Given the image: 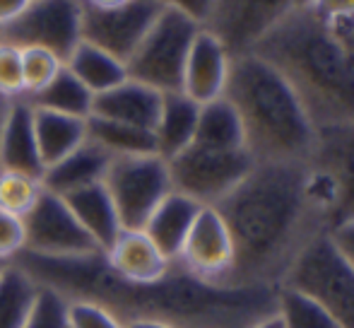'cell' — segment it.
<instances>
[{
	"mask_svg": "<svg viewBox=\"0 0 354 328\" xmlns=\"http://www.w3.org/2000/svg\"><path fill=\"white\" fill-rule=\"evenodd\" d=\"M84 8H97V10H109V8H121V5L131 3V0H80Z\"/></svg>",
	"mask_w": 354,
	"mask_h": 328,
	"instance_id": "60d3db41",
	"label": "cell"
},
{
	"mask_svg": "<svg viewBox=\"0 0 354 328\" xmlns=\"http://www.w3.org/2000/svg\"><path fill=\"white\" fill-rule=\"evenodd\" d=\"M224 97L236 109L243 143L256 164L311 160L318 131L289 84L253 53L232 56Z\"/></svg>",
	"mask_w": 354,
	"mask_h": 328,
	"instance_id": "277c9868",
	"label": "cell"
},
{
	"mask_svg": "<svg viewBox=\"0 0 354 328\" xmlns=\"http://www.w3.org/2000/svg\"><path fill=\"white\" fill-rule=\"evenodd\" d=\"M109 164H111V155L87 138L77 150H73L61 162L48 167L41 176V183L46 191L56 193V196H68V193L80 191L84 186L102 183Z\"/></svg>",
	"mask_w": 354,
	"mask_h": 328,
	"instance_id": "d6986e66",
	"label": "cell"
},
{
	"mask_svg": "<svg viewBox=\"0 0 354 328\" xmlns=\"http://www.w3.org/2000/svg\"><path fill=\"white\" fill-rule=\"evenodd\" d=\"M214 208L234 242L232 287H280L299 253L330 230L308 191L306 162L253 164Z\"/></svg>",
	"mask_w": 354,
	"mask_h": 328,
	"instance_id": "7a4b0ae2",
	"label": "cell"
},
{
	"mask_svg": "<svg viewBox=\"0 0 354 328\" xmlns=\"http://www.w3.org/2000/svg\"><path fill=\"white\" fill-rule=\"evenodd\" d=\"M162 92L128 78L121 84L94 97L92 116L147 128L154 133V123H157L159 109H162Z\"/></svg>",
	"mask_w": 354,
	"mask_h": 328,
	"instance_id": "ac0fdd59",
	"label": "cell"
},
{
	"mask_svg": "<svg viewBox=\"0 0 354 328\" xmlns=\"http://www.w3.org/2000/svg\"><path fill=\"white\" fill-rule=\"evenodd\" d=\"M68 324L71 328H126L116 314L92 302H68Z\"/></svg>",
	"mask_w": 354,
	"mask_h": 328,
	"instance_id": "836d02e7",
	"label": "cell"
},
{
	"mask_svg": "<svg viewBox=\"0 0 354 328\" xmlns=\"http://www.w3.org/2000/svg\"><path fill=\"white\" fill-rule=\"evenodd\" d=\"M12 102H15V99H5L3 94H0V128H3V123H5V116H8L10 107H12Z\"/></svg>",
	"mask_w": 354,
	"mask_h": 328,
	"instance_id": "ee69618b",
	"label": "cell"
},
{
	"mask_svg": "<svg viewBox=\"0 0 354 328\" xmlns=\"http://www.w3.org/2000/svg\"><path fill=\"white\" fill-rule=\"evenodd\" d=\"M297 3H299V5H304V3H306V0H297Z\"/></svg>",
	"mask_w": 354,
	"mask_h": 328,
	"instance_id": "bcb514c9",
	"label": "cell"
},
{
	"mask_svg": "<svg viewBox=\"0 0 354 328\" xmlns=\"http://www.w3.org/2000/svg\"><path fill=\"white\" fill-rule=\"evenodd\" d=\"M22 251H24L22 217L0 210V263H12Z\"/></svg>",
	"mask_w": 354,
	"mask_h": 328,
	"instance_id": "e575fe53",
	"label": "cell"
},
{
	"mask_svg": "<svg viewBox=\"0 0 354 328\" xmlns=\"http://www.w3.org/2000/svg\"><path fill=\"white\" fill-rule=\"evenodd\" d=\"M304 5L330 27L354 19V0H306Z\"/></svg>",
	"mask_w": 354,
	"mask_h": 328,
	"instance_id": "d590c367",
	"label": "cell"
},
{
	"mask_svg": "<svg viewBox=\"0 0 354 328\" xmlns=\"http://www.w3.org/2000/svg\"><path fill=\"white\" fill-rule=\"evenodd\" d=\"M24 251L44 258H75L99 253L77 217L61 196L44 188L34 208L22 217Z\"/></svg>",
	"mask_w": 354,
	"mask_h": 328,
	"instance_id": "30bf717a",
	"label": "cell"
},
{
	"mask_svg": "<svg viewBox=\"0 0 354 328\" xmlns=\"http://www.w3.org/2000/svg\"><path fill=\"white\" fill-rule=\"evenodd\" d=\"M39 295V282L17 263L0 273V328H24Z\"/></svg>",
	"mask_w": 354,
	"mask_h": 328,
	"instance_id": "484cf974",
	"label": "cell"
},
{
	"mask_svg": "<svg viewBox=\"0 0 354 328\" xmlns=\"http://www.w3.org/2000/svg\"><path fill=\"white\" fill-rule=\"evenodd\" d=\"M0 169L37 179L44 176V164L34 136V107L24 97L15 99L0 128Z\"/></svg>",
	"mask_w": 354,
	"mask_h": 328,
	"instance_id": "e0dca14e",
	"label": "cell"
},
{
	"mask_svg": "<svg viewBox=\"0 0 354 328\" xmlns=\"http://www.w3.org/2000/svg\"><path fill=\"white\" fill-rule=\"evenodd\" d=\"M282 285L316 300L340 328H354V268L333 246L328 232L299 253Z\"/></svg>",
	"mask_w": 354,
	"mask_h": 328,
	"instance_id": "5b68a950",
	"label": "cell"
},
{
	"mask_svg": "<svg viewBox=\"0 0 354 328\" xmlns=\"http://www.w3.org/2000/svg\"><path fill=\"white\" fill-rule=\"evenodd\" d=\"M193 143L217 147V150H246L241 118L227 97H219L201 107Z\"/></svg>",
	"mask_w": 354,
	"mask_h": 328,
	"instance_id": "d4e9b609",
	"label": "cell"
},
{
	"mask_svg": "<svg viewBox=\"0 0 354 328\" xmlns=\"http://www.w3.org/2000/svg\"><path fill=\"white\" fill-rule=\"evenodd\" d=\"M66 68L94 97L128 80L126 63L89 42H80L73 48V53L66 58Z\"/></svg>",
	"mask_w": 354,
	"mask_h": 328,
	"instance_id": "cb8c5ba5",
	"label": "cell"
},
{
	"mask_svg": "<svg viewBox=\"0 0 354 328\" xmlns=\"http://www.w3.org/2000/svg\"><path fill=\"white\" fill-rule=\"evenodd\" d=\"M24 328H71L68 324V300L46 285H39L37 302L32 307Z\"/></svg>",
	"mask_w": 354,
	"mask_h": 328,
	"instance_id": "1f68e13d",
	"label": "cell"
},
{
	"mask_svg": "<svg viewBox=\"0 0 354 328\" xmlns=\"http://www.w3.org/2000/svg\"><path fill=\"white\" fill-rule=\"evenodd\" d=\"M104 186L123 230H142L159 203L174 191L169 164L159 155L111 157Z\"/></svg>",
	"mask_w": 354,
	"mask_h": 328,
	"instance_id": "ba28073f",
	"label": "cell"
},
{
	"mask_svg": "<svg viewBox=\"0 0 354 328\" xmlns=\"http://www.w3.org/2000/svg\"><path fill=\"white\" fill-rule=\"evenodd\" d=\"M66 63L56 56V53L46 51V48L29 46L22 48V84H24V99L39 94L53 78L61 73Z\"/></svg>",
	"mask_w": 354,
	"mask_h": 328,
	"instance_id": "4dcf8cb0",
	"label": "cell"
},
{
	"mask_svg": "<svg viewBox=\"0 0 354 328\" xmlns=\"http://www.w3.org/2000/svg\"><path fill=\"white\" fill-rule=\"evenodd\" d=\"M297 5V0H217L203 29L212 32L232 56H241Z\"/></svg>",
	"mask_w": 354,
	"mask_h": 328,
	"instance_id": "4fadbf2b",
	"label": "cell"
},
{
	"mask_svg": "<svg viewBox=\"0 0 354 328\" xmlns=\"http://www.w3.org/2000/svg\"><path fill=\"white\" fill-rule=\"evenodd\" d=\"M176 263L203 282L229 285L234 271V242L217 208H201Z\"/></svg>",
	"mask_w": 354,
	"mask_h": 328,
	"instance_id": "7c38bea8",
	"label": "cell"
},
{
	"mask_svg": "<svg viewBox=\"0 0 354 328\" xmlns=\"http://www.w3.org/2000/svg\"><path fill=\"white\" fill-rule=\"evenodd\" d=\"M12 263L68 302H92L123 324L162 321L174 328H251L275 314L277 287L210 285L188 275L176 261L157 282L121 280L104 253L75 258H44L22 251Z\"/></svg>",
	"mask_w": 354,
	"mask_h": 328,
	"instance_id": "6da1fadb",
	"label": "cell"
},
{
	"mask_svg": "<svg viewBox=\"0 0 354 328\" xmlns=\"http://www.w3.org/2000/svg\"><path fill=\"white\" fill-rule=\"evenodd\" d=\"M61 198L68 203L73 215L77 217V222L89 235V239L97 244L99 251H109L113 242L118 239V235L123 232V227L104 181L84 186L80 191H73Z\"/></svg>",
	"mask_w": 354,
	"mask_h": 328,
	"instance_id": "ffe728a7",
	"label": "cell"
},
{
	"mask_svg": "<svg viewBox=\"0 0 354 328\" xmlns=\"http://www.w3.org/2000/svg\"><path fill=\"white\" fill-rule=\"evenodd\" d=\"M157 3L162 5V8L174 10V12L188 17L191 22H196L198 27H207L217 0H157Z\"/></svg>",
	"mask_w": 354,
	"mask_h": 328,
	"instance_id": "8d00e7d4",
	"label": "cell"
},
{
	"mask_svg": "<svg viewBox=\"0 0 354 328\" xmlns=\"http://www.w3.org/2000/svg\"><path fill=\"white\" fill-rule=\"evenodd\" d=\"M34 136H37L39 157L46 172L87 140V118H75L34 107Z\"/></svg>",
	"mask_w": 354,
	"mask_h": 328,
	"instance_id": "603a6c76",
	"label": "cell"
},
{
	"mask_svg": "<svg viewBox=\"0 0 354 328\" xmlns=\"http://www.w3.org/2000/svg\"><path fill=\"white\" fill-rule=\"evenodd\" d=\"M201 208L203 206H198L196 201L171 191L159 203L157 210L149 215L142 232L154 242V246H157L169 261H176L178 253H181L183 242H186L188 232H191L193 222H196L198 212H201Z\"/></svg>",
	"mask_w": 354,
	"mask_h": 328,
	"instance_id": "44dd1931",
	"label": "cell"
},
{
	"mask_svg": "<svg viewBox=\"0 0 354 328\" xmlns=\"http://www.w3.org/2000/svg\"><path fill=\"white\" fill-rule=\"evenodd\" d=\"M0 39L19 48H46L63 63L82 42L80 0H32L22 15L0 29Z\"/></svg>",
	"mask_w": 354,
	"mask_h": 328,
	"instance_id": "9c48e42d",
	"label": "cell"
},
{
	"mask_svg": "<svg viewBox=\"0 0 354 328\" xmlns=\"http://www.w3.org/2000/svg\"><path fill=\"white\" fill-rule=\"evenodd\" d=\"M0 94L5 99H22V48L0 39Z\"/></svg>",
	"mask_w": 354,
	"mask_h": 328,
	"instance_id": "d6a6232c",
	"label": "cell"
},
{
	"mask_svg": "<svg viewBox=\"0 0 354 328\" xmlns=\"http://www.w3.org/2000/svg\"><path fill=\"white\" fill-rule=\"evenodd\" d=\"M311 169L328 183L333 196V225L354 217V123L318 131ZM330 225V227H333Z\"/></svg>",
	"mask_w": 354,
	"mask_h": 328,
	"instance_id": "5bb4252c",
	"label": "cell"
},
{
	"mask_svg": "<svg viewBox=\"0 0 354 328\" xmlns=\"http://www.w3.org/2000/svg\"><path fill=\"white\" fill-rule=\"evenodd\" d=\"M201 104L188 99L183 92H169L162 97L157 123H154V143L157 155L171 160L196 140V126Z\"/></svg>",
	"mask_w": 354,
	"mask_h": 328,
	"instance_id": "7402d4cb",
	"label": "cell"
},
{
	"mask_svg": "<svg viewBox=\"0 0 354 328\" xmlns=\"http://www.w3.org/2000/svg\"><path fill=\"white\" fill-rule=\"evenodd\" d=\"M104 258L121 280L138 285L162 280L174 266L142 230H123L111 248L104 251Z\"/></svg>",
	"mask_w": 354,
	"mask_h": 328,
	"instance_id": "2e32d148",
	"label": "cell"
},
{
	"mask_svg": "<svg viewBox=\"0 0 354 328\" xmlns=\"http://www.w3.org/2000/svg\"><path fill=\"white\" fill-rule=\"evenodd\" d=\"M87 138L102 145L111 157L131 155H157L154 133L147 128L128 126V123L109 121V118H87Z\"/></svg>",
	"mask_w": 354,
	"mask_h": 328,
	"instance_id": "4316f807",
	"label": "cell"
},
{
	"mask_svg": "<svg viewBox=\"0 0 354 328\" xmlns=\"http://www.w3.org/2000/svg\"><path fill=\"white\" fill-rule=\"evenodd\" d=\"M29 3L32 0H0V29L8 27L10 22H15L27 10Z\"/></svg>",
	"mask_w": 354,
	"mask_h": 328,
	"instance_id": "f35d334b",
	"label": "cell"
},
{
	"mask_svg": "<svg viewBox=\"0 0 354 328\" xmlns=\"http://www.w3.org/2000/svg\"><path fill=\"white\" fill-rule=\"evenodd\" d=\"M44 191L41 179L0 169V210L24 217Z\"/></svg>",
	"mask_w": 354,
	"mask_h": 328,
	"instance_id": "f546056e",
	"label": "cell"
},
{
	"mask_svg": "<svg viewBox=\"0 0 354 328\" xmlns=\"http://www.w3.org/2000/svg\"><path fill=\"white\" fill-rule=\"evenodd\" d=\"M126 328H174V326L162 324V321H128Z\"/></svg>",
	"mask_w": 354,
	"mask_h": 328,
	"instance_id": "b9f144b4",
	"label": "cell"
},
{
	"mask_svg": "<svg viewBox=\"0 0 354 328\" xmlns=\"http://www.w3.org/2000/svg\"><path fill=\"white\" fill-rule=\"evenodd\" d=\"M5 266H8V263H0V273H3V268H5Z\"/></svg>",
	"mask_w": 354,
	"mask_h": 328,
	"instance_id": "f6af8a7d",
	"label": "cell"
},
{
	"mask_svg": "<svg viewBox=\"0 0 354 328\" xmlns=\"http://www.w3.org/2000/svg\"><path fill=\"white\" fill-rule=\"evenodd\" d=\"M248 53L266 61L299 99L316 131L354 123V68L340 37L297 5Z\"/></svg>",
	"mask_w": 354,
	"mask_h": 328,
	"instance_id": "3957f363",
	"label": "cell"
},
{
	"mask_svg": "<svg viewBox=\"0 0 354 328\" xmlns=\"http://www.w3.org/2000/svg\"><path fill=\"white\" fill-rule=\"evenodd\" d=\"M275 314L284 328H340L316 300L289 285L277 287Z\"/></svg>",
	"mask_w": 354,
	"mask_h": 328,
	"instance_id": "f1b7e54d",
	"label": "cell"
},
{
	"mask_svg": "<svg viewBox=\"0 0 354 328\" xmlns=\"http://www.w3.org/2000/svg\"><path fill=\"white\" fill-rule=\"evenodd\" d=\"M229 68H232V53L227 51V46L212 32L201 29L188 51L181 92L201 107L224 97Z\"/></svg>",
	"mask_w": 354,
	"mask_h": 328,
	"instance_id": "9a60e30c",
	"label": "cell"
},
{
	"mask_svg": "<svg viewBox=\"0 0 354 328\" xmlns=\"http://www.w3.org/2000/svg\"><path fill=\"white\" fill-rule=\"evenodd\" d=\"M29 102H32V107L48 109V111H56V113H66V116L89 118L92 116L94 94L63 66L61 73H58L41 92L29 97Z\"/></svg>",
	"mask_w": 354,
	"mask_h": 328,
	"instance_id": "83f0119b",
	"label": "cell"
},
{
	"mask_svg": "<svg viewBox=\"0 0 354 328\" xmlns=\"http://www.w3.org/2000/svg\"><path fill=\"white\" fill-rule=\"evenodd\" d=\"M333 29H335V34L340 37L342 46H345L347 56H350V61H352V68H354V19L345 24H337V27H333Z\"/></svg>",
	"mask_w": 354,
	"mask_h": 328,
	"instance_id": "ab89813d",
	"label": "cell"
},
{
	"mask_svg": "<svg viewBox=\"0 0 354 328\" xmlns=\"http://www.w3.org/2000/svg\"><path fill=\"white\" fill-rule=\"evenodd\" d=\"M251 328H284V326H282V321L277 319V314H270V316H266V319H261L256 326H251Z\"/></svg>",
	"mask_w": 354,
	"mask_h": 328,
	"instance_id": "7bdbcfd3",
	"label": "cell"
},
{
	"mask_svg": "<svg viewBox=\"0 0 354 328\" xmlns=\"http://www.w3.org/2000/svg\"><path fill=\"white\" fill-rule=\"evenodd\" d=\"M201 29L203 27L188 17L164 8L145 34L140 46L126 61L128 78L162 94L181 92L188 51Z\"/></svg>",
	"mask_w": 354,
	"mask_h": 328,
	"instance_id": "8992f818",
	"label": "cell"
},
{
	"mask_svg": "<svg viewBox=\"0 0 354 328\" xmlns=\"http://www.w3.org/2000/svg\"><path fill=\"white\" fill-rule=\"evenodd\" d=\"M167 164L174 191L203 208H214L248 176L256 162L248 150H217L191 143Z\"/></svg>",
	"mask_w": 354,
	"mask_h": 328,
	"instance_id": "52a82bcc",
	"label": "cell"
},
{
	"mask_svg": "<svg viewBox=\"0 0 354 328\" xmlns=\"http://www.w3.org/2000/svg\"><path fill=\"white\" fill-rule=\"evenodd\" d=\"M162 10L157 0H131L109 10L82 5V42L94 44L126 63Z\"/></svg>",
	"mask_w": 354,
	"mask_h": 328,
	"instance_id": "8fae6325",
	"label": "cell"
},
{
	"mask_svg": "<svg viewBox=\"0 0 354 328\" xmlns=\"http://www.w3.org/2000/svg\"><path fill=\"white\" fill-rule=\"evenodd\" d=\"M328 237H330L333 246L342 253L347 263L354 268V217L352 220H342L337 225H333L328 230Z\"/></svg>",
	"mask_w": 354,
	"mask_h": 328,
	"instance_id": "74e56055",
	"label": "cell"
}]
</instances>
